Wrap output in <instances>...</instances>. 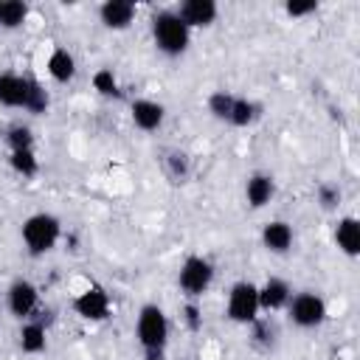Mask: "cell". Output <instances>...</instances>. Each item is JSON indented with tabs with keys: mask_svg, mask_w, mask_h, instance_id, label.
I'll return each mask as SVG.
<instances>
[{
	"mask_svg": "<svg viewBox=\"0 0 360 360\" xmlns=\"http://www.w3.org/2000/svg\"><path fill=\"white\" fill-rule=\"evenodd\" d=\"M177 17L188 28H208L219 17V6L214 0H183L177 8Z\"/></svg>",
	"mask_w": 360,
	"mask_h": 360,
	"instance_id": "11",
	"label": "cell"
},
{
	"mask_svg": "<svg viewBox=\"0 0 360 360\" xmlns=\"http://www.w3.org/2000/svg\"><path fill=\"white\" fill-rule=\"evenodd\" d=\"M329 360H343V357H329Z\"/></svg>",
	"mask_w": 360,
	"mask_h": 360,
	"instance_id": "31",
	"label": "cell"
},
{
	"mask_svg": "<svg viewBox=\"0 0 360 360\" xmlns=\"http://www.w3.org/2000/svg\"><path fill=\"white\" fill-rule=\"evenodd\" d=\"M28 20V3L25 0H0V28L17 31Z\"/></svg>",
	"mask_w": 360,
	"mask_h": 360,
	"instance_id": "21",
	"label": "cell"
},
{
	"mask_svg": "<svg viewBox=\"0 0 360 360\" xmlns=\"http://www.w3.org/2000/svg\"><path fill=\"white\" fill-rule=\"evenodd\" d=\"M0 315H3V312H0Z\"/></svg>",
	"mask_w": 360,
	"mask_h": 360,
	"instance_id": "32",
	"label": "cell"
},
{
	"mask_svg": "<svg viewBox=\"0 0 360 360\" xmlns=\"http://www.w3.org/2000/svg\"><path fill=\"white\" fill-rule=\"evenodd\" d=\"M290 295H292V287H290L284 278L270 276V278H264V284L259 287V309H264V312H278V309L287 307Z\"/></svg>",
	"mask_w": 360,
	"mask_h": 360,
	"instance_id": "13",
	"label": "cell"
},
{
	"mask_svg": "<svg viewBox=\"0 0 360 360\" xmlns=\"http://www.w3.org/2000/svg\"><path fill=\"white\" fill-rule=\"evenodd\" d=\"M315 200H318V205H321L323 211H338V205H340V200H343V191H340L335 183H321V186L315 188Z\"/></svg>",
	"mask_w": 360,
	"mask_h": 360,
	"instance_id": "28",
	"label": "cell"
},
{
	"mask_svg": "<svg viewBox=\"0 0 360 360\" xmlns=\"http://www.w3.org/2000/svg\"><path fill=\"white\" fill-rule=\"evenodd\" d=\"M17 346H20L22 354H42L45 352V346H48V329H45V323L37 315L20 323Z\"/></svg>",
	"mask_w": 360,
	"mask_h": 360,
	"instance_id": "14",
	"label": "cell"
},
{
	"mask_svg": "<svg viewBox=\"0 0 360 360\" xmlns=\"http://www.w3.org/2000/svg\"><path fill=\"white\" fill-rule=\"evenodd\" d=\"M315 11H318V3H315V0H307V3H295V0H290V3H284V14L292 17V20L309 17V14H315Z\"/></svg>",
	"mask_w": 360,
	"mask_h": 360,
	"instance_id": "30",
	"label": "cell"
},
{
	"mask_svg": "<svg viewBox=\"0 0 360 360\" xmlns=\"http://www.w3.org/2000/svg\"><path fill=\"white\" fill-rule=\"evenodd\" d=\"M6 307L14 318L28 321L39 309V287L31 278H14L6 290Z\"/></svg>",
	"mask_w": 360,
	"mask_h": 360,
	"instance_id": "8",
	"label": "cell"
},
{
	"mask_svg": "<svg viewBox=\"0 0 360 360\" xmlns=\"http://www.w3.org/2000/svg\"><path fill=\"white\" fill-rule=\"evenodd\" d=\"M28 93V76H20L14 70L0 73V104L8 110H22Z\"/></svg>",
	"mask_w": 360,
	"mask_h": 360,
	"instance_id": "16",
	"label": "cell"
},
{
	"mask_svg": "<svg viewBox=\"0 0 360 360\" xmlns=\"http://www.w3.org/2000/svg\"><path fill=\"white\" fill-rule=\"evenodd\" d=\"M214 273H217V270H214L211 259L191 253V256L183 259V264H180V270H177V287H180V292H183L186 298L200 301V298L208 292V287L214 284Z\"/></svg>",
	"mask_w": 360,
	"mask_h": 360,
	"instance_id": "4",
	"label": "cell"
},
{
	"mask_svg": "<svg viewBox=\"0 0 360 360\" xmlns=\"http://www.w3.org/2000/svg\"><path fill=\"white\" fill-rule=\"evenodd\" d=\"M152 42L166 56H183L191 45V28L177 17V11H158L152 17Z\"/></svg>",
	"mask_w": 360,
	"mask_h": 360,
	"instance_id": "3",
	"label": "cell"
},
{
	"mask_svg": "<svg viewBox=\"0 0 360 360\" xmlns=\"http://www.w3.org/2000/svg\"><path fill=\"white\" fill-rule=\"evenodd\" d=\"M20 236H22V245H25V250L31 256H45L59 245L62 222H59V217H53L48 211H37V214L22 219Z\"/></svg>",
	"mask_w": 360,
	"mask_h": 360,
	"instance_id": "2",
	"label": "cell"
},
{
	"mask_svg": "<svg viewBox=\"0 0 360 360\" xmlns=\"http://www.w3.org/2000/svg\"><path fill=\"white\" fill-rule=\"evenodd\" d=\"M135 14L138 8L132 0H104L98 6V20L110 31H127L135 22Z\"/></svg>",
	"mask_w": 360,
	"mask_h": 360,
	"instance_id": "9",
	"label": "cell"
},
{
	"mask_svg": "<svg viewBox=\"0 0 360 360\" xmlns=\"http://www.w3.org/2000/svg\"><path fill=\"white\" fill-rule=\"evenodd\" d=\"M8 166L14 174H20L22 180L37 177L39 174V158L34 149H20V152H8Z\"/></svg>",
	"mask_w": 360,
	"mask_h": 360,
	"instance_id": "23",
	"label": "cell"
},
{
	"mask_svg": "<svg viewBox=\"0 0 360 360\" xmlns=\"http://www.w3.org/2000/svg\"><path fill=\"white\" fill-rule=\"evenodd\" d=\"M259 118H262V104L259 101H253L248 96H236L233 98V110H231V118H228L231 127H250Z\"/></svg>",
	"mask_w": 360,
	"mask_h": 360,
	"instance_id": "19",
	"label": "cell"
},
{
	"mask_svg": "<svg viewBox=\"0 0 360 360\" xmlns=\"http://www.w3.org/2000/svg\"><path fill=\"white\" fill-rule=\"evenodd\" d=\"M129 118L141 132H158L166 121V107L152 98H135L129 104Z\"/></svg>",
	"mask_w": 360,
	"mask_h": 360,
	"instance_id": "10",
	"label": "cell"
},
{
	"mask_svg": "<svg viewBox=\"0 0 360 360\" xmlns=\"http://www.w3.org/2000/svg\"><path fill=\"white\" fill-rule=\"evenodd\" d=\"M259 287L253 281H236L228 290V301H225V315L233 323L250 326L259 318Z\"/></svg>",
	"mask_w": 360,
	"mask_h": 360,
	"instance_id": "6",
	"label": "cell"
},
{
	"mask_svg": "<svg viewBox=\"0 0 360 360\" xmlns=\"http://www.w3.org/2000/svg\"><path fill=\"white\" fill-rule=\"evenodd\" d=\"M273 194H276V180H273V174H267V172H253V174L245 180V200H248V205H250L253 211L264 208V205L273 200Z\"/></svg>",
	"mask_w": 360,
	"mask_h": 360,
	"instance_id": "15",
	"label": "cell"
},
{
	"mask_svg": "<svg viewBox=\"0 0 360 360\" xmlns=\"http://www.w3.org/2000/svg\"><path fill=\"white\" fill-rule=\"evenodd\" d=\"M183 323H186V329L188 332H200L202 329V307H200V301H191V298H186V304H183Z\"/></svg>",
	"mask_w": 360,
	"mask_h": 360,
	"instance_id": "29",
	"label": "cell"
},
{
	"mask_svg": "<svg viewBox=\"0 0 360 360\" xmlns=\"http://www.w3.org/2000/svg\"><path fill=\"white\" fill-rule=\"evenodd\" d=\"M233 93L231 90H214L211 96H208V112L217 118V121H225L228 124V118H231V110H233Z\"/></svg>",
	"mask_w": 360,
	"mask_h": 360,
	"instance_id": "26",
	"label": "cell"
},
{
	"mask_svg": "<svg viewBox=\"0 0 360 360\" xmlns=\"http://www.w3.org/2000/svg\"><path fill=\"white\" fill-rule=\"evenodd\" d=\"M287 315L298 329H318L326 321V301L315 290H301L292 292L287 301Z\"/></svg>",
	"mask_w": 360,
	"mask_h": 360,
	"instance_id": "5",
	"label": "cell"
},
{
	"mask_svg": "<svg viewBox=\"0 0 360 360\" xmlns=\"http://www.w3.org/2000/svg\"><path fill=\"white\" fill-rule=\"evenodd\" d=\"M45 70H48V76L56 82V84H68V82H73L76 79V56L68 51V48H62V45H56L51 53H48V59H45Z\"/></svg>",
	"mask_w": 360,
	"mask_h": 360,
	"instance_id": "17",
	"label": "cell"
},
{
	"mask_svg": "<svg viewBox=\"0 0 360 360\" xmlns=\"http://www.w3.org/2000/svg\"><path fill=\"white\" fill-rule=\"evenodd\" d=\"M335 245L349 259L360 256V222H357V217H340L338 219V225H335Z\"/></svg>",
	"mask_w": 360,
	"mask_h": 360,
	"instance_id": "18",
	"label": "cell"
},
{
	"mask_svg": "<svg viewBox=\"0 0 360 360\" xmlns=\"http://www.w3.org/2000/svg\"><path fill=\"white\" fill-rule=\"evenodd\" d=\"M6 146L8 152H20V149H34V129L28 124H11L6 129Z\"/></svg>",
	"mask_w": 360,
	"mask_h": 360,
	"instance_id": "25",
	"label": "cell"
},
{
	"mask_svg": "<svg viewBox=\"0 0 360 360\" xmlns=\"http://www.w3.org/2000/svg\"><path fill=\"white\" fill-rule=\"evenodd\" d=\"M70 307H73V312L82 318V321H90V323H101V321H107L110 318V312H112V301H110V292L101 287V284H90V287H84L73 301H70Z\"/></svg>",
	"mask_w": 360,
	"mask_h": 360,
	"instance_id": "7",
	"label": "cell"
},
{
	"mask_svg": "<svg viewBox=\"0 0 360 360\" xmlns=\"http://www.w3.org/2000/svg\"><path fill=\"white\" fill-rule=\"evenodd\" d=\"M163 172L172 177V183H183L186 177H188V172H191V158H188V152H183V149H166L163 152Z\"/></svg>",
	"mask_w": 360,
	"mask_h": 360,
	"instance_id": "20",
	"label": "cell"
},
{
	"mask_svg": "<svg viewBox=\"0 0 360 360\" xmlns=\"http://www.w3.org/2000/svg\"><path fill=\"white\" fill-rule=\"evenodd\" d=\"M90 82H93V90H96L101 98H121V96H124L121 82H118V76H115L112 68H98Z\"/></svg>",
	"mask_w": 360,
	"mask_h": 360,
	"instance_id": "22",
	"label": "cell"
},
{
	"mask_svg": "<svg viewBox=\"0 0 360 360\" xmlns=\"http://www.w3.org/2000/svg\"><path fill=\"white\" fill-rule=\"evenodd\" d=\"M250 343L259 346V349H273V343H276V326L267 318H256L250 323Z\"/></svg>",
	"mask_w": 360,
	"mask_h": 360,
	"instance_id": "27",
	"label": "cell"
},
{
	"mask_svg": "<svg viewBox=\"0 0 360 360\" xmlns=\"http://www.w3.org/2000/svg\"><path fill=\"white\" fill-rule=\"evenodd\" d=\"M48 107H51V96H48V90L42 87V82H37V79L28 76V93H25V104H22V110L31 112V115H45Z\"/></svg>",
	"mask_w": 360,
	"mask_h": 360,
	"instance_id": "24",
	"label": "cell"
},
{
	"mask_svg": "<svg viewBox=\"0 0 360 360\" xmlns=\"http://www.w3.org/2000/svg\"><path fill=\"white\" fill-rule=\"evenodd\" d=\"M292 242H295L292 225H290V222H284V219H270V222L262 228V245H264L270 253H276V256L290 253Z\"/></svg>",
	"mask_w": 360,
	"mask_h": 360,
	"instance_id": "12",
	"label": "cell"
},
{
	"mask_svg": "<svg viewBox=\"0 0 360 360\" xmlns=\"http://www.w3.org/2000/svg\"><path fill=\"white\" fill-rule=\"evenodd\" d=\"M135 338L143 352V360H163L166 357V343H169V318L163 307L158 304H143L135 318Z\"/></svg>",
	"mask_w": 360,
	"mask_h": 360,
	"instance_id": "1",
	"label": "cell"
}]
</instances>
